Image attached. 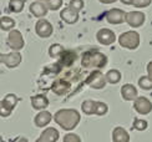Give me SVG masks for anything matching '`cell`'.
I'll list each match as a JSON object with an SVG mask.
<instances>
[{"label": "cell", "mask_w": 152, "mask_h": 142, "mask_svg": "<svg viewBox=\"0 0 152 142\" xmlns=\"http://www.w3.org/2000/svg\"><path fill=\"white\" fill-rule=\"evenodd\" d=\"M8 46L15 51H19L24 48L25 45V41H24V37H23V34L20 33L19 30H14L12 29L11 31H9V35H8Z\"/></svg>", "instance_id": "5"}, {"label": "cell", "mask_w": 152, "mask_h": 142, "mask_svg": "<svg viewBox=\"0 0 152 142\" xmlns=\"http://www.w3.org/2000/svg\"><path fill=\"white\" fill-rule=\"evenodd\" d=\"M146 20V15L142 11H130L126 12V23H127L131 28L137 29L142 26Z\"/></svg>", "instance_id": "10"}, {"label": "cell", "mask_w": 152, "mask_h": 142, "mask_svg": "<svg viewBox=\"0 0 152 142\" xmlns=\"http://www.w3.org/2000/svg\"><path fill=\"white\" fill-rule=\"evenodd\" d=\"M112 141L113 142H130V135L124 127L117 126L112 131Z\"/></svg>", "instance_id": "18"}, {"label": "cell", "mask_w": 152, "mask_h": 142, "mask_svg": "<svg viewBox=\"0 0 152 142\" xmlns=\"http://www.w3.org/2000/svg\"><path fill=\"white\" fill-rule=\"evenodd\" d=\"M152 0H132V5L135 8H147Z\"/></svg>", "instance_id": "30"}, {"label": "cell", "mask_w": 152, "mask_h": 142, "mask_svg": "<svg viewBox=\"0 0 152 142\" xmlns=\"http://www.w3.org/2000/svg\"><path fill=\"white\" fill-rule=\"evenodd\" d=\"M62 53H64V48L61 46V45L59 44H55V45H51L49 49V55L51 57H59L62 55Z\"/></svg>", "instance_id": "24"}, {"label": "cell", "mask_w": 152, "mask_h": 142, "mask_svg": "<svg viewBox=\"0 0 152 142\" xmlns=\"http://www.w3.org/2000/svg\"><path fill=\"white\" fill-rule=\"evenodd\" d=\"M37 1H42V3H44V1H46V3H48L49 0H37Z\"/></svg>", "instance_id": "35"}, {"label": "cell", "mask_w": 152, "mask_h": 142, "mask_svg": "<svg viewBox=\"0 0 152 142\" xmlns=\"http://www.w3.org/2000/svg\"><path fill=\"white\" fill-rule=\"evenodd\" d=\"M81 115L75 108H62L56 111V113L54 115V121L65 131L74 130L79 125Z\"/></svg>", "instance_id": "1"}, {"label": "cell", "mask_w": 152, "mask_h": 142, "mask_svg": "<svg viewBox=\"0 0 152 142\" xmlns=\"http://www.w3.org/2000/svg\"><path fill=\"white\" fill-rule=\"evenodd\" d=\"M118 44L121 48L129 49V50H136L140 46V34L135 30L122 33L118 37Z\"/></svg>", "instance_id": "3"}, {"label": "cell", "mask_w": 152, "mask_h": 142, "mask_svg": "<svg viewBox=\"0 0 152 142\" xmlns=\"http://www.w3.org/2000/svg\"><path fill=\"white\" fill-rule=\"evenodd\" d=\"M15 26V20L9 16H3L1 18V30L3 31H11L12 28Z\"/></svg>", "instance_id": "23"}, {"label": "cell", "mask_w": 152, "mask_h": 142, "mask_svg": "<svg viewBox=\"0 0 152 142\" xmlns=\"http://www.w3.org/2000/svg\"><path fill=\"white\" fill-rule=\"evenodd\" d=\"M62 142H81V138L79 135H76V133H66L64 136Z\"/></svg>", "instance_id": "29"}, {"label": "cell", "mask_w": 152, "mask_h": 142, "mask_svg": "<svg viewBox=\"0 0 152 142\" xmlns=\"http://www.w3.org/2000/svg\"><path fill=\"white\" fill-rule=\"evenodd\" d=\"M99 1L102 4H112V3H116L117 0H99Z\"/></svg>", "instance_id": "32"}, {"label": "cell", "mask_w": 152, "mask_h": 142, "mask_svg": "<svg viewBox=\"0 0 152 142\" xmlns=\"http://www.w3.org/2000/svg\"><path fill=\"white\" fill-rule=\"evenodd\" d=\"M49 11V8L45 3L42 1H34L30 5V12L35 18H44Z\"/></svg>", "instance_id": "16"}, {"label": "cell", "mask_w": 152, "mask_h": 142, "mask_svg": "<svg viewBox=\"0 0 152 142\" xmlns=\"http://www.w3.org/2000/svg\"><path fill=\"white\" fill-rule=\"evenodd\" d=\"M24 6H25V0H10L8 8L11 12H16L18 14V12L23 11Z\"/></svg>", "instance_id": "22"}, {"label": "cell", "mask_w": 152, "mask_h": 142, "mask_svg": "<svg viewBox=\"0 0 152 142\" xmlns=\"http://www.w3.org/2000/svg\"><path fill=\"white\" fill-rule=\"evenodd\" d=\"M105 77H106V81L109 82V83H112V85H115V83L120 82V80H121L122 75H121V72H120L118 70L112 69V70H109V71H107L106 75H105Z\"/></svg>", "instance_id": "21"}, {"label": "cell", "mask_w": 152, "mask_h": 142, "mask_svg": "<svg viewBox=\"0 0 152 142\" xmlns=\"http://www.w3.org/2000/svg\"><path fill=\"white\" fill-rule=\"evenodd\" d=\"M53 120V115L50 113L49 111H45V110H42V111H40L39 113H37L35 116V119H34V124L35 126L37 127H45L50 124V121Z\"/></svg>", "instance_id": "17"}, {"label": "cell", "mask_w": 152, "mask_h": 142, "mask_svg": "<svg viewBox=\"0 0 152 142\" xmlns=\"http://www.w3.org/2000/svg\"><path fill=\"white\" fill-rule=\"evenodd\" d=\"M84 5H85L84 0H70L69 8H71L75 11H80V10H82V8H84Z\"/></svg>", "instance_id": "27"}, {"label": "cell", "mask_w": 152, "mask_h": 142, "mask_svg": "<svg viewBox=\"0 0 152 142\" xmlns=\"http://www.w3.org/2000/svg\"><path fill=\"white\" fill-rule=\"evenodd\" d=\"M138 86L142 90H152V80L148 76H141L138 79Z\"/></svg>", "instance_id": "25"}, {"label": "cell", "mask_w": 152, "mask_h": 142, "mask_svg": "<svg viewBox=\"0 0 152 142\" xmlns=\"http://www.w3.org/2000/svg\"><path fill=\"white\" fill-rule=\"evenodd\" d=\"M134 108L140 115H148L152 111V102L147 97L140 96L134 101Z\"/></svg>", "instance_id": "11"}, {"label": "cell", "mask_w": 152, "mask_h": 142, "mask_svg": "<svg viewBox=\"0 0 152 142\" xmlns=\"http://www.w3.org/2000/svg\"><path fill=\"white\" fill-rule=\"evenodd\" d=\"M21 60H23V56L19 51H12V53H9V54L0 55V61H1V64H4V65L9 69L18 67L21 64Z\"/></svg>", "instance_id": "6"}, {"label": "cell", "mask_w": 152, "mask_h": 142, "mask_svg": "<svg viewBox=\"0 0 152 142\" xmlns=\"http://www.w3.org/2000/svg\"><path fill=\"white\" fill-rule=\"evenodd\" d=\"M60 18L66 24H75L79 20V11H75L71 8H64L60 11Z\"/></svg>", "instance_id": "15"}, {"label": "cell", "mask_w": 152, "mask_h": 142, "mask_svg": "<svg viewBox=\"0 0 152 142\" xmlns=\"http://www.w3.org/2000/svg\"><path fill=\"white\" fill-rule=\"evenodd\" d=\"M137 95V89L131 83H125L121 87V96L125 101H135L138 97Z\"/></svg>", "instance_id": "14"}, {"label": "cell", "mask_w": 152, "mask_h": 142, "mask_svg": "<svg viewBox=\"0 0 152 142\" xmlns=\"http://www.w3.org/2000/svg\"><path fill=\"white\" fill-rule=\"evenodd\" d=\"M96 39H97V41L100 44L105 45V46H109V45H111V44H113L116 41V35L112 30L104 28V29H100L97 31Z\"/></svg>", "instance_id": "12"}, {"label": "cell", "mask_w": 152, "mask_h": 142, "mask_svg": "<svg viewBox=\"0 0 152 142\" xmlns=\"http://www.w3.org/2000/svg\"><path fill=\"white\" fill-rule=\"evenodd\" d=\"M59 137H60V133L56 128L48 127L41 132L39 138H37L35 142H58Z\"/></svg>", "instance_id": "13"}, {"label": "cell", "mask_w": 152, "mask_h": 142, "mask_svg": "<svg viewBox=\"0 0 152 142\" xmlns=\"http://www.w3.org/2000/svg\"><path fill=\"white\" fill-rule=\"evenodd\" d=\"M120 1L126 4V5H132V0H120Z\"/></svg>", "instance_id": "33"}, {"label": "cell", "mask_w": 152, "mask_h": 142, "mask_svg": "<svg viewBox=\"0 0 152 142\" xmlns=\"http://www.w3.org/2000/svg\"><path fill=\"white\" fill-rule=\"evenodd\" d=\"M62 3H64V0H49L48 1V8H49V10H53V11L59 10L61 8Z\"/></svg>", "instance_id": "28"}, {"label": "cell", "mask_w": 152, "mask_h": 142, "mask_svg": "<svg viewBox=\"0 0 152 142\" xmlns=\"http://www.w3.org/2000/svg\"><path fill=\"white\" fill-rule=\"evenodd\" d=\"M31 106L34 110H45L49 106V100L45 95H35L31 97Z\"/></svg>", "instance_id": "19"}, {"label": "cell", "mask_w": 152, "mask_h": 142, "mask_svg": "<svg viewBox=\"0 0 152 142\" xmlns=\"http://www.w3.org/2000/svg\"><path fill=\"white\" fill-rule=\"evenodd\" d=\"M35 33H36L37 36H40L42 39H48V37H50L53 35L54 28L48 20H45V19H40V20H37V23L35 25Z\"/></svg>", "instance_id": "8"}, {"label": "cell", "mask_w": 152, "mask_h": 142, "mask_svg": "<svg viewBox=\"0 0 152 142\" xmlns=\"http://www.w3.org/2000/svg\"><path fill=\"white\" fill-rule=\"evenodd\" d=\"M81 64L86 69H102L107 64V57L99 51L90 50L82 55Z\"/></svg>", "instance_id": "2"}, {"label": "cell", "mask_w": 152, "mask_h": 142, "mask_svg": "<svg viewBox=\"0 0 152 142\" xmlns=\"http://www.w3.org/2000/svg\"><path fill=\"white\" fill-rule=\"evenodd\" d=\"M147 76L152 80V61L147 64Z\"/></svg>", "instance_id": "31"}, {"label": "cell", "mask_w": 152, "mask_h": 142, "mask_svg": "<svg viewBox=\"0 0 152 142\" xmlns=\"http://www.w3.org/2000/svg\"><path fill=\"white\" fill-rule=\"evenodd\" d=\"M105 19L107 20L109 24L112 25H118V24H122L126 21V12L121 9H117V8H113L111 10H109L105 14Z\"/></svg>", "instance_id": "9"}, {"label": "cell", "mask_w": 152, "mask_h": 142, "mask_svg": "<svg viewBox=\"0 0 152 142\" xmlns=\"http://www.w3.org/2000/svg\"><path fill=\"white\" fill-rule=\"evenodd\" d=\"M86 83L92 89L101 90L106 86L107 81H106L105 75H102V72H101L100 70H95V71H92V74L87 77Z\"/></svg>", "instance_id": "7"}, {"label": "cell", "mask_w": 152, "mask_h": 142, "mask_svg": "<svg viewBox=\"0 0 152 142\" xmlns=\"http://www.w3.org/2000/svg\"><path fill=\"white\" fill-rule=\"evenodd\" d=\"M81 110L85 115H96L97 101L96 100H85L81 104Z\"/></svg>", "instance_id": "20"}, {"label": "cell", "mask_w": 152, "mask_h": 142, "mask_svg": "<svg viewBox=\"0 0 152 142\" xmlns=\"http://www.w3.org/2000/svg\"><path fill=\"white\" fill-rule=\"evenodd\" d=\"M148 124L146 120H140V119H135L134 124H132V128L136 131H145L147 128Z\"/></svg>", "instance_id": "26"}, {"label": "cell", "mask_w": 152, "mask_h": 142, "mask_svg": "<svg viewBox=\"0 0 152 142\" xmlns=\"http://www.w3.org/2000/svg\"><path fill=\"white\" fill-rule=\"evenodd\" d=\"M18 142H29V141H28V138L21 137V138H19V140H18Z\"/></svg>", "instance_id": "34"}, {"label": "cell", "mask_w": 152, "mask_h": 142, "mask_svg": "<svg viewBox=\"0 0 152 142\" xmlns=\"http://www.w3.org/2000/svg\"><path fill=\"white\" fill-rule=\"evenodd\" d=\"M19 102V97L15 94H8L0 102V115L1 117H8L12 112Z\"/></svg>", "instance_id": "4"}]
</instances>
